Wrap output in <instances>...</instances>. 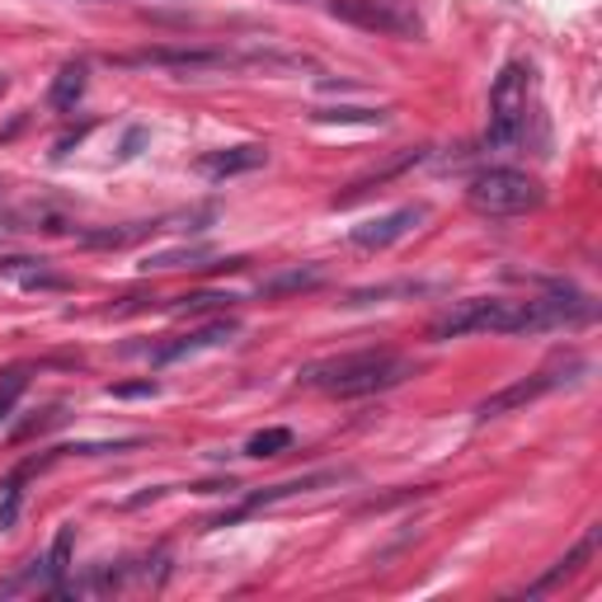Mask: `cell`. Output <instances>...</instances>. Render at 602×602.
Masks as SVG:
<instances>
[{"instance_id":"obj_1","label":"cell","mask_w":602,"mask_h":602,"mask_svg":"<svg viewBox=\"0 0 602 602\" xmlns=\"http://www.w3.org/2000/svg\"><path fill=\"white\" fill-rule=\"evenodd\" d=\"M410 377V363L391 348H363V353H340V358H321V363H307L297 372L301 386L311 391H325V396H372V391H386V386H400Z\"/></svg>"},{"instance_id":"obj_2","label":"cell","mask_w":602,"mask_h":602,"mask_svg":"<svg viewBox=\"0 0 602 602\" xmlns=\"http://www.w3.org/2000/svg\"><path fill=\"white\" fill-rule=\"evenodd\" d=\"M462 334H523V301H499V297L452 301L429 325V340H438V344L462 340Z\"/></svg>"},{"instance_id":"obj_3","label":"cell","mask_w":602,"mask_h":602,"mask_svg":"<svg viewBox=\"0 0 602 602\" xmlns=\"http://www.w3.org/2000/svg\"><path fill=\"white\" fill-rule=\"evenodd\" d=\"M466 203L481 217H523V212H537L546 203V189L523 170H485L471 180Z\"/></svg>"},{"instance_id":"obj_4","label":"cell","mask_w":602,"mask_h":602,"mask_svg":"<svg viewBox=\"0 0 602 602\" xmlns=\"http://www.w3.org/2000/svg\"><path fill=\"white\" fill-rule=\"evenodd\" d=\"M527 104H533V66L508 62L490 90V147L518 141L523 122H527Z\"/></svg>"},{"instance_id":"obj_5","label":"cell","mask_w":602,"mask_h":602,"mask_svg":"<svg viewBox=\"0 0 602 602\" xmlns=\"http://www.w3.org/2000/svg\"><path fill=\"white\" fill-rule=\"evenodd\" d=\"M330 14L381 39H419L423 29L410 0H330Z\"/></svg>"},{"instance_id":"obj_6","label":"cell","mask_w":602,"mask_h":602,"mask_svg":"<svg viewBox=\"0 0 602 602\" xmlns=\"http://www.w3.org/2000/svg\"><path fill=\"white\" fill-rule=\"evenodd\" d=\"M118 66H170V71H222V66H240L232 52H198V47H151V52H128L114 57Z\"/></svg>"},{"instance_id":"obj_7","label":"cell","mask_w":602,"mask_h":602,"mask_svg":"<svg viewBox=\"0 0 602 602\" xmlns=\"http://www.w3.org/2000/svg\"><path fill=\"white\" fill-rule=\"evenodd\" d=\"M560 381L565 377H556V372H537V377H527V381H513V386H504V391H494V396H485L481 405H475V419H499L508 410H523V405L541 400L546 391H556Z\"/></svg>"},{"instance_id":"obj_8","label":"cell","mask_w":602,"mask_h":602,"mask_svg":"<svg viewBox=\"0 0 602 602\" xmlns=\"http://www.w3.org/2000/svg\"><path fill=\"white\" fill-rule=\"evenodd\" d=\"M259 165H269V147L245 141V147H222V151H203L198 155V174L207 180H232V174H250Z\"/></svg>"},{"instance_id":"obj_9","label":"cell","mask_w":602,"mask_h":602,"mask_svg":"<svg viewBox=\"0 0 602 602\" xmlns=\"http://www.w3.org/2000/svg\"><path fill=\"white\" fill-rule=\"evenodd\" d=\"M423 222V207H396V212H386V217L377 222H363V226H353V245H363V250H386L391 240H400L410 226Z\"/></svg>"},{"instance_id":"obj_10","label":"cell","mask_w":602,"mask_h":602,"mask_svg":"<svg viewBox=\"0 0 602 602\" xmlns=\"http://www.w3.org/2000/svg\"><path fill=\"white\" fill-rule=\"evenodd\" d=\"M236 321H212V325H198V330H189V334H180V340H170V344H161L155 348V363H174V358H184V353H198V348H217V344H232L236 340Z\"/></svg>"},{"instance_id":"obj_11","label":"cell","mask_w":602,"mask_h":602,"mask_svg":"<svg viewBox=\"0 0 602 602\" xmlns=\"http://www.w3.org/2000/svg\"><path fill=\"white\" fill-rule=\"evenodd\" d=\"M0 273L20 278V288H29V292H66L71 288L62 273L43 269V259H24V255H6L0 259Z\"/></svg>"},{"instance_id":"obj_12","label":"cell","mask_w":602,"mask_h":602,"mask_svg":"<svg viewBox=\"0 0 602 602\" xmlns=\"http://www.w3.org/2000/svg\"><path fill=\"white\" fill-rule=\"evenodd\" d=\"M593 551H598V527H593V533H589V537H583V541L574 546V551H570V556H565V560L556 565V570H551V574H546V579H537V583H533V589H527V598H537V593H551V589H556V583H565V579H574V574L583 570V565H589V560H593Z\"/></svg>"},{"instance_id":"obj_13","label":"cell","mask_w":602,"mask_h":602,"mask_svg":"<svg viewBox=\"0 0 602 602\" xmlns=\"http://www.w3.org/2000/svg\"><path fill=\"white\" fill-rule=\"evenodd\" d=\"M85 85H90V66H85L80 57L76 62H66L62 71H57V80H52V109H76L80 104V95H85Z\"/></svg>"},{"instance_id":"obj_14","label":"cell","mask_w":602,"mask_h":602,"mask_svg":"<svg viewBox=\"0 0 602 602\" xmlns=\"http://www.w3.org/2000/svg\"><path fill=\"white\" fill-rule=\"evenodd\" d=\"M419 161H423V151H400V155H396V161H391V165H381L377 174H367V180H358V184H353L348 193H340V198H334V207H348V203H358V198H363V193H372V189H381L386 180H396V174H400V170H410V165H419Z\"/></svg>"},{"instance_id":"obj_15","label":"cell","mask_w":602,"mask_h":602,"mask_svg":"<svg viewBox=\"0 0 602 602\" xmlns=\"http://www.w3.org/2000/svg\"><path fill=\"white\" fill-rule=\"evenodd\" d=\"M325 282V269H288V273H278L269 282H259V297H288V292H311V288H321Z\"/></svg>"},{"instance_id":"obj_16","label":"cell","mask_w":602,"mask_h":602,"mask_svg":"<svg viewBox=\"0 0 602 602\" xmlns=\"http://www.w3.org/2000/svg\"><path fill=\"white\" fill-rule=\"evenodd\" d=\"M151 232H161V222H137V226H122V232H85L80 240L95 245V250H118V245H132V240L151 236Z\"/></svg>"},{"instance_id":"obj_17","label":"cell","mask_w":602,"mask_h":602,"mask_svg":"<svg viewBox=\"0 0 602 602\" xmlns=\"http://www.w3.org/2000/svg\"><path fill=\"white\" fill-rule=\"evenodd\" d=\"M71 541H76V527H62L57 541H52V556L43 560L52 574V593H62V579L71 574Z\"/></svg>"},{"instance_id":"obj_18","label":"cell","mask_w":602,"mask_h":602,"mask_svg":"<svg viewBox=\"0 0 602 602\" xmlns=\"http://www.w3.org/2000/svg\"><path fill=\"white\" fill-rule=\"evenodd\" d=\"M282 452H292V429H259L250 442H245V456H282Z\"/></svg>"},{"instance_id":"obj_19","label":"cell","mask_w":602,"mask_h":602,"mask_svg":"<svg viewBox=\"0 0 602 602\" xmlns=\"http://www.w3.org/2000/svg\"><path fill=\"white\" fill-rule=\"evenodd\" d=\"M232 292H189V297H180V301H170L180 315H198V311H226L232 307Z\"/></svg>"},{"instance_id":"obj_20","label":"cell","mask_w":602,"mask_h":602,"mask_svg":"<svg viewBox=\"0 0 602 602\" xmlns=\"http://www.w3.org/2000/svg\"><path fill=\"white\" fill-rule=\"evenodd\" d=\"M198 259H212L207 245H184V250H165V255H151L141 269H184V264H198Z\"/></svg>"},{"instance_id":"obj_21","label":"cell","mask_w":602,"mask_h":602,"mask_svg":"<svg viewBox=\"0 0 602 602\" xmlns=\"http://www.w3.org/2000/svg\"><path fill=\"white\" fill-rule=\"evenodd\" d=\"M24 386H29V367H10L6 377H0V423L10 419V410H14V400L24 396Z\"/></svg>"},{"instance_id":"obj_22","label":"cell","mask_w":602,"mask_h":602,"mask_svg":"<svg viewBox=\"0 0 602 602\" xmlns=\"http://www.w3.org/2000/svg\"><path fill=\"white\" fill-rule=\"evenodd\" d=\"M315 122H386V109H321Z\"/></svg>"},{"instance_id":"obj_23","label":"cell","mask_w":602,"mask_h":602,"mask_svg":"<svg viewBox=\"0 0 602 602\" xmlns=\"http://www.w3.org/2000/svg\"><path fill=\"white\" fill-rule=\"evenodd\" d=\"M66 419V410L62 405H52V410H43L39 419H29L24 429H14V442H24V438H33V433H43V429H52V423H62Z\"/></svg>"},{"instance_id":"obj_24","label":"cell","mask_w":602,"mask_h":602,"mask_svg":"<svg viewBox=\"0 0 602 602\" xmlns=\"http://www.w3.org/2000/svg\"><path fill=\"white\" fill-rule=\"evenodd\" d=\"M161 386H155L151 377H141V381H118V386H109V396L114 400H141V396H155Z\"/></svg>"},{"instance_id":"obj_25","label":"cell","mask_w":602,"mask_h":602,"mask_svg":"<svg viewBox=\"0 0 602 602\" xmlns=\"http://www.w3.org/2000/svg\"><path fill=\"white\" fill-rule=\"evenodd\" d=\"M14 513H20V475L14 481H6V499H0V533L14 523Z\"/></svg>"},{"instance_id":"obj_26","label":"cell","mask_w":602,"mask_h":602,"mask_svg":"<svg viewBox=\"0 0 602 602\" xmlns=\"http://www.w3.org/2000/svg\"><path fill=\"white\" fill-rule=\"evenodd\" d=\"M137 147H141V132H128V147H122V155H137Z\"/></svg>"},{"instance_id":"obj_27","label":"cell","mask_w":602,"mask_h":602,"mask_svg":"<svg viewBox=\"0 0 602 602\" xmlns=\"http://www.w3.org/2000/svg\"><path fill=\"white\" fill-rule=\"evenodd\" d=\"M0 95H6V80H0Z\"/></svg>"},{"instance_id":"obj_28","label":"cell","mask_w":602,"mask_h":602,"mask_svg":"<svg viewBox=\"0 0 602 602\" xmlns=\"http://www.w3.org/2000/svg\"><path fill=\"white\" fill-rule=\"evenodd\" d=\"M288 6H301V0H288Z\"/></svg>"}]
</instances>
